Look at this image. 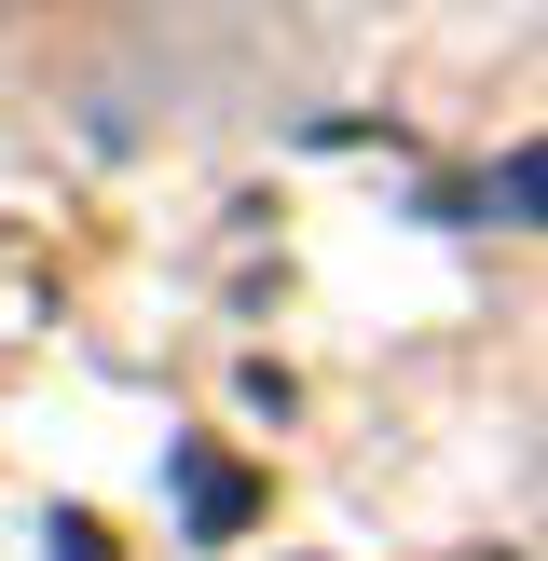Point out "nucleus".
Masks as SVG:
<instances>
[{"mask_svg":"<svg viewBox=\"0 0 548 561\" xmlns=\"http://www.w3.org/2000/svg\"><path fill=\"white\" fill-rule=\"evenodd\" d=\"M164 466H179V520H192V535H233V520H247V480H233V466H219V453H164Z\"/></svg>","mask_w":548,"mask_h":561,"instance_id":"nucleus-1","label":"nucleus"},{"mask_svg":"<svg viewBox=\"0 0 548 561\" xmlns=\"http://www.w3.org/2000/svg\"><path fill=\"white\" fill-rule=\"evenodd\" d=\"M42 561H110V548H96V520L69 507V520H55V535H42Z\"/></svg>","mask_w":548,"mask_h":561,"instance_id":"nucleus-2","label":"nucleus"}]
</instances>
